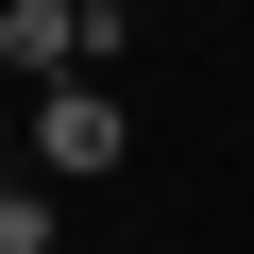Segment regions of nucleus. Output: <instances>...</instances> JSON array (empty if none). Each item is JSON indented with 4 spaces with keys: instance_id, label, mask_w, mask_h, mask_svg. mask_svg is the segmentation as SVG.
<instances>
[{
    "instance_id": "obj_1",
    "label": "nucleus",
    "mask_w": 254,
    "mask_h": 254,
    "mask_svg": "<svg viewBox=\"0 0 254 254\" xmlns=\"http://www.w3.org/2000/svg\"><path fill=\"white\" fill-rule=\"evenodd\" d=\"M0 68H34V102H51V85H85V68H119V34L85 17V0H17V17H0Z\"/></svg>"
},
{
    "instance_id": "obj_2",
    "label": "nucleus",
    "mask_w": 254,
    "mask_h": 254,
    "mask_svg": "<svg viewBox=\"0 0 254 254\" xmlns=\"http://www.w3.org/2000/svg\"><path fill=\"white\" fill-rule=\"evenodd\" d=\"M119 136H136L119 85H51V102H34V170H119Z\"/></svg>"
},
{
    "instance_id": "obj_3",
    "label": "nucleus",
    "mask_w": 254,
    "mask_h": 254,
    "mask_svg": "<svg viewBox=\"0 0 254 254\" xmlns=\"http://www.w3.org/2000/svg\"><path fill=\"white\" fill-rule=\"evenodd\" d=\"M85 17H102V34H119V17H153V0H85Z\"/></svg>"
}]
</instances>
